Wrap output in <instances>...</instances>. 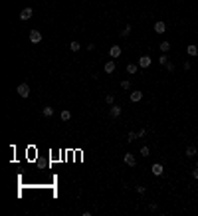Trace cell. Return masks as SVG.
<instances>
[{
    "mask_svg": "<svg viewBox=\"0 0 198 216\" xmlns=\"http://www.w3.org/2000/svg\"><path fill=\"white\" fill-rule=\"evenodd\" d=\"M16 91H18V95L22 97V99H28V97H30V85H28V83H20Z\"/></svg>",
    "mask_w": 198,
    "mask_h": 216,
    "instance_id": "6da1fadb",
    "label": "cell"
},
{
    "mask_svg": "<svg viewBox=\"0 0 198 216\" xmlns=\"http://www.w3.org/2000/svg\"><path fill=\"white\" fill-rule=\"evenodd\" d=\"M123 161H125L127 167H135V165H137V159H135V155H133V153H125Z\"/></svg>",
    "mask_w": 198,
    "mask_h": 216,
    "instance_id": "7a4b0ae2",
    "label": "cell"
},
{
    "mask_svg": "<svg viewBox=\"0 0 198 216\" xmlns=\"http://www.w3.org/2000/svg\"><path fill=\"white\" fill-rule=\"evenodd\" d=\"M30 42H32V44L42 42V32H38V30H32V32H30Z\"/></svg>",
    "mask_w": 198,
    "mask_h": 216,
    "instance_id": "3957f363",
    "label": "cell"
},
{
    "mask_svg": "<svg viewBox=\"0 0 198 216\" xmlns=\"http://www.w3.org/2000/svg\"><path fill=\"white\" fill-rule=\"evenodd\" d=\"M32 16H34V10L30 8V6H28V8H24L22 12H20V20H30Z\"/></svg>",
    "mask_w": 198,
    "mask_h": 216,
    "instance_id": "277c9868",
    "label": "cell"
},
{
    "mask_svg": "<svg viewBox=\"0 0 198 216\" xmlns=\"http://www.w3.org/2000/svg\"><path fill=\"white\" fill-rule=\"evenodd\" d=\"M151 171H153V174H155V177H162V171H165V168H162V165L160 163H155L151 167Z\"/></svg>",
    "mask_w": 198,
    "mask_h": 216,
    "instance_id": "5b68a950",
    "label": "cell"
},
{
    "mask_svg": "<svg viewBox=\"0 0 198 216\" xmlns=\"http://www.w3.org/2000/svg\"><path fill=\"white\" fill-rule=\"evenodd\" d=\"M151 63H153V60L149 58V56H143V58L139 60V67H143V69H147V67L151 66Z\"/></svg>",
    "mask_w": 198,
    "mask_h": 216,
    "instance_id": "8992f818",
    "label": "cell"
},
{
    "mask_svg": "<svg viewBox=\"0 0 198 216\" xmlns=\"http://www.w3.org/2000/svg\"><path fill=\"white\" fill-rule=\"evenodd\" d=\"M129 99L133 101V103H137V101L143 99V91H139V89H135V91H131V95H129Z\"/></svg>",
    "mask_w": 198,
    "mask_h": 216,
    "instance_id": "52a82bcc",
    "label": "cell"
},
{
    "mask_svg": "<svg viewBox=\"0 0 198 216\" xmlns=\"http://www.w3.org/2000/svg\"><path fill=\"white\" fill-rule=\"evenodd\" d=\"M165 30H166L165 22H160V20H159V22H155V32L156 34H165Z\"/></svg>",
    "mask_w": 198,
    "mask_h": 216,
    "instance_id": "ba28073f",
    "label": "cell"
},
{
    "mask_svg": "<svg viewBox=\"0 0 198 216\" xmlns=\"http://www.w3.org/2000/svg\"><path fill=\"white\" fill-rule=\"evenodd\" d=\"M109 54H111V58H119L121 56V46H111Z\"/></svg>",
    "mask_w": 198,
    "mask_h": 216,
    "instance_id": "9c48e42d",
    "label": "cell"
},
{
    "mask_svg": "<svg viewBox=\"0 0 198 216\" xmlns=\"http://www.w3.org/2000/svg\"><path fill=\"white\" fill-rule=\"evenodd\" d=\"M42 113H44V117H52L56 111H54V107H52V105H46V107L42 109Z\"/></svg>",
    "mask_w": 198,
    "mask_h": 216,
    "instance_id": "30bf717a",
    "label": "cell"
},
{
    "mask_svg": "<svg viewBox=\"0 0 198 216\" xmlns=\"http://www.w3.org/2000/svg\"><path fill=\"white\" fill-rule=\"evenodd\" d=\"M121 107H119V105H111V111H109V113H111V117H119V115H121Z\"/></svg>",
    "mask_w": 198,
    "mask_h": 216,
    "instance_id": "8fae6325",
    "label": "cell"
},
{
    "mask_svg": "<svg viewBox=\"0 0 198 216\" xmlns=\"http://www.w3.org/2000/svg\"><path fill=\"white\" fill-rule=\"evenodd\" d=\"M103 69H105V73H113L115 72V62H107L103 66Z\"/></svg>",
    "mask_w": 198,
    "mask_h": 216,
    "instance_id": "7c38bea8",
    "label": "cell"
},
{
    "mask_svg": "<svg viewBox=\"0 0 198 216\" xmlns=\"http://www.w3.org/2000/svg\"><path fill=\"white\" fill-rule=\"evenodd\" d=\"M186 54H188V56H192V58H194V56H198V48H196V46H194V44H190L188 48H186Z\"/></svg>",
    "mask_w": 198,
    "mask_h": 216,
    "instance_id": "4fadbf2b",
    "label": "cell"
},
{
    "mask_svg": "<svg viewBox=\"0 0 198 216\" xmlns=\"http://www.w3.org/2000/svg\"><path fill=\"white\" fill-rule=\"evenodd\" d=\"M70 50H71V52H79V50H81L79 42H77V40H73V42H70Z\"/></svg>",
    "mask_w": 198,
    "mask_h": 216,
    "instance_id": "5bb4252c",
    "label": "cell"
},
{
    "mask_svg": "<svg viewBox=\"0 0 198 216\" xmlns=\"http://www.w3.org/2000/svg\"><path fill=\"white\" fill-rule=\"evenodd\" d=\"M194 155H196V147H194V145H188V147H186V157H194Z\"/></svg>",
    "mask_w": 198,
    "mask_h": 216,
    "instance_id": "9a60e30c",
    "label": "cell"
},
{
    "mask_svg": "<svg viewBox=\"0 0 198 216\" xmlns=\"http://www.w3.org/2000/svg\"><path fill=\"white\" fill-rule=\"evenodd\" d=\"M159 48H160V52H162V54H166V52L170 50V42H160Z\"/></svg>",
    "mask_w": 198,
    "mask_h": 216,
    "instance_id": "2e32d148",
    "label": "cell"
},
{
    "mask_svg": "<svg viewBox=\"0 0 198 216\" xmlns=\"http://www.w3.org/2000/svg\"><path fill=\"white\" fill-rule=\"evenodd\" d=\"M137 69H139L137 63H129V66H127V72L129 73H137Z\"/></svg>",
    "mask_w": 198,
    "mask_h": 216,
    "instance_id": "e0dca14e",
    "label": "cell"
},
{
    "mask_svg": "<svg viewBox=\"0 0 198 216\" xmlns=\"http://www.w3.org/2000/svg\"><path fill=\"white\" fill-rule=\"evenodd\" d=\"M60 117H61V121H70L71 119V113H70V111H61Z\"/></svg>",
    "mask_w": 198,
    "mask_h": 216,
    "instance_id": "ac0fdd59",
    "label": "cell"
},
{
    "mask_svg": "<svg viewBox=\"0 0 198 216\" xmlns=\"http://www.w3.org/2000/svg\"><path fill=\"white\" fill-rule=\"evenodd\" d=\"M129 34H131V26H125V28H123V32H121V36H123V38H127Z\"/></svg>",
    "mask_w": 198,
    "mask_h": 216,
    "instance_id": "d6986e66",
    "label": "cell"
},
{
    "mask_svg": "<svg viewBox=\"0 0 198 216\" xmlns=\"http://www.w3.org/2000/svg\"><path fill=\"white\" fill-rule=\"evenodd\" d=\"M105 101H107V105H113V103H115V97L109 93V95H105Z\"/></svg>",
    "mask_w": 198,
    "mask_h": 216,
    "instance_id": "ffe728a7",
    "label": "cell"
},
{
    "mask_svg": "<svg viewBox=\"0 0 198 216\" xmlns=\"http://www.w3.org/2000/svg\"><path fill=\"white\" fill-rule=\"evenodd\" d=\"M121 87H123V89H131V82H129V79H123Z\"/></svg>",
    "mask_w": 198,
    "mask_h": 216,
    "instance_id": "44dd1931",
    "label": "cell"
},
{
    "mask_svg": "<svg viewBox=\"0 0 198 216\" xmlns=\"http://www.w3.org/2000/svg\"><path fill=\"white\" fill-rule=\"evenodd\" d=\"M141 155H143V157H149V155H151V149H149V147L145 145V147L141 149Z\"/></svg>",
    "mask_w": 198,
    "mask_h": 216,
    "instance_id": "7402d4cb",
    "label": "cell"
},
{
    "mask_svg": "<svg viewBox=\"0 0 198 216\" xmlns=\"http://www.w3.org/2000/svg\"><path fill=\"white\" fill-rule=\"evenodd\" d=\"M159 63H162V66H166V63H169V58H166L165 54H162V56L159 58Z\"/></svg>",
    "mask_w": 198,
    "mask_h": 216,
    "instance_id": "603a6c76",
    "label": "cell"
},
{
    "mask_svg": "<svg viewBox=\"0 0 198 216\" xmlns=\"http://www.w3.org/2000/svg\"><path fill=\"white\" fill-rule=\"evenodd\" d=\"M145 135H147V129H139L137 131V139H143Z\"/></svg>",
    "mask_w": 198,
    "mask_h": 216,
    "instance_id": "cb8c5ba5",
    "label": "cell"
},
{
    "mask_svg": "<svg viewBox=\"0 0 198 216\" xmlns=\"http://www.w3.org/2000/svg\"><path fill=\"white\" fill-rule=\"evenodd\" d=\"M127 139H129V141H135V139H137V133H135V131H131V133L127 135Z\"/></svg>",
    "mask_w": 198,
    "mask_h": 216,
    "instance_id": "d4e9b609",
    "label": "cell"
},
{
    "mask_svg": "<svg viewBox=\"0 0 198 216\" xmlns=\"http://www.w3.org/2000/svg\"><path fill=\"white\" fill-rule=\"evenodd\" d=\"M165 67H166V69H169V72H175V66H172V63H170V62H169V63H166V66H165Z\"/></svg>",
    "mask_w": 198,
    "mask_h": 216,
    "instance_id": "484cf974",
    "label": "cell"
},
{
    "mask_svg": "<svg viewBox=\"0 0 198 216\" xmlns=\"http://www.w3.org/2000/svg\"><path fill=\"white\" fill-rule=\"evenodd\" d=\"M145 190H147L145 187H137V192H139V194H145Z\"/></svg>",
    "mask_w": 198,
    "mask_h": 216,
    "instance_id": "4316f807",
    "label": "cell"
},
{
    "mask_svg": "<svg viewBox=\"0 0 198 216\" xmlns=\"http://www.w3.org/2000/svg\"><path fill=\"white\" fill-rule=\"evenodd\" d=\"M192 178H196V181H198V167L192 171Z\"/></svg>",
    "mask_w": 198,
    "mask_h": 216,
    "instance_id": "83f0119b",
    "label": "cell"
},
{
    "mask_svg": "<svg viewBox=\"0 0 198 216\" xmlns=\"http://www.w3.org/2000/svg\"><path fill=\"white\" fill-rule=\"evenodd\" d=\"M156 208H159V206H156L155 202H153V204H149V210H153V212H155V210H156Z\"/></svg>",
    "mask_w": 198,
    "mask_h": 216,
    "instance_id": "f1b7e54d",
    "label": "cell"
}]
</instances>
